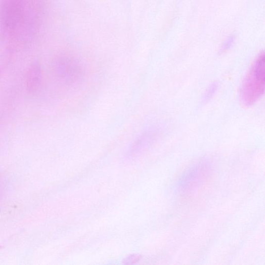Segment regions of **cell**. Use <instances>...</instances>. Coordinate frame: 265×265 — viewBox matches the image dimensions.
<instances>
[{
    "label": "cell",
    "mask_w": 265,
    "mask_h": 265,
    "mask_svg": "<svg viewBox=\"0 0 265 265\" xmlns=\"http://www.w3.org/2000/svg\"><path fill=\"white\" fill-rule=\"evenodd\" d=\"M42 74L40 66L35 63L30 66L27 75V89L30 92L37 91L41 83Z\"/></svg>",
    "instance_id": "obj_3"
},
{
    "label": "cell",
    "mask_w": 265,
    "mask_h": 265,
    "mask_svg": "<svg viewBox=\"0 0 265 265\" xmlns=\"http://www.w3.org/2000/svg\"><path fill=\"white\" fill-rule=\"evenodd\" d=\"M265 54L261 53L243 82L240 92L241 104L249 107L261 98L265 90Z\"/></svg>",
    "instance_id": "obj_1"
},
{
    "label": "cell",
    "mask_w": 265,
    "mask_h": 265,
    "mask_svg": "<svg viewBox=\"0 0 265 265\" xmlns=\"http://www.w3.org/2000/svg\"><path fill=\"white\" fill-rule=\"evenodd\" d=\"M58 78L66 85L81 82L85 75L83 65L77 60L66 58L59 59L54 66Z\"/></svg>",
    "instance_id": "obj_2"
},
{
    "label": "cell",
    "mask_w": 265,
    "mask_h": 265,
    "mask_svg": "<svg viewBox=\"0 0 265 265\" xmlns=\"http://www.w3.org/2000/svg\"><path fill=\"white\" fill-rule=\"evenodd\" d=\"M154 136L153 131H147L141 132L132 142L131 149L132 151H136L140 149L148 143Z\"/></svg>",
    "instance_id": "obj_4"
},
{
    "label": "cell",
    "mask_w": 265,
    "mask_h": 265,
    "mask_svg": "<svg viewBox=\"0 0 265 265\" xmlns=\"http://www.w3.org/2000/svg\"><path fill=\"white\" fill-rule=\"evenodd\" d=\"M1 70H0V77H1Z\"/></svg>",
    "instance_id": "obj_5"
}]
</instances>
